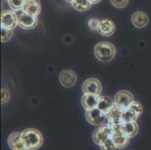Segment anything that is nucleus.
Listing matches in <instances>:
<instances>
[{
  "instance_id": "obj_29",
  "label": "nucleus",
  "mask_w": 151,
  "mask_h": 150,
  "mask_svg": "<svg viewBox=\"0 0 151 150\" xmlns=\"http://www.w3.org/2000/svg\"><path fill=\"white\" fill-rule=\"evenodd\" d=\"M65 2H68V3H71V2H72V1H73V0H65Z\"/></svg>"
},
{
  "instance_id": "obj_23",
  "label": "nucleus",
  "mask_w": 151,
  "mask_h": 150,
  "mask_svg": "<svg viewBox=\"0 0 151 150\" xmlns=\"http://www.w3.org/2000/svg\"><path fill=\"white\" fill-rule=\"evenodd\" d=\"M13 36V31L12 29H8L1 27V41L5 43L10 41Z\"/></svg>"
},
{
  "instance_id": "obj_21",
  "label": "nucleus",
  "mask_w": 151,
  "mask_h": 150,
  "mask_svg": "<svg viewBox=\"0 0 151 150\" xmlns=\"http://www.w3.org/2000/svg\"><path fill=\"white\" fill-rule=\"evenodd\" d=\"M26 4V0H9V5L12 11H23L24 5Z\"/></svg>"
},
{
  "instance_id": "obj_14",
  "label": "nucleus",
  "mask_w": 151,
  "mask_h": 150,
  "mask_svg": "<svg viewBox=\"0 0 151 150\" xmlns=\"http://www.w3.org/2000/svg\"><path fill=\"white\" fill-rule=\"evenodd\" d=\"M123 110L114 105L107 114V119L111 125H120L123 123Z\"/></svg>"
},
{
  "instance_id": "obj_19",
  "label": "nucleus",
  "mask_w": 151,
  "mask_h": 150,
  "mask_svg": "<svg viewBox=\"0 0 151 150\" xmlns=\"http://www.w3.org/2000/svg\"><path fill=\"white\" fill-rule=\"evenodd\" d=\"M71 4L75 10L81 12L89 10L93 5L89 0H73Z\"/></svg>"
},
{
  "instance_id": "obj_6",
  "label": "nucleus",
  "mask_w": 151,
  "mask_h": 150,
  "mask_svg": "<svg viewBox=\"0 0 151 150\" xmlns=\"http://www.w3.org/2000/svg\"><path fill=\"white\" fill-rule=\"evenodd\" d=\"M82 91L83 94L89 93L100 96L102 91V86L101 82L96 78H89L83 82L82 85Z\"/></svg>"
},
{
  "instance_id": "obj_13",
  "label": "nucleus",
  "mask_w": 151,
  "mask_h": 150,
  "mask_svg": "<svg viewBox=\"0 0 151 150\" xmlns=\"http://www.w3.org/2000/svg\"><path fill=\"white\" fill-rule=\"evenodd\" d=\"M100 96L93 94H83L81 98V104L83 107L86 111H90V110L96 108L98 105L99 101Z\"/></svg>"
},
{
  "instance_id": "obj_12",
  "label": "nucleus",
  "mask_w": 151,
  "mask_h": 150,
  "mask_svg": "<svg viewBox=\"0 0 151 150\" xmlns=\"http://www.w3.org/2000/svg\"><path fill=\"white\" fill-rule=\"evenodd\" d=\"M97 31L103 36H111L115 31L114 23L110 19H102L100 20Z\"/></svg>"
},
{
  "instance_id": "obj_2",
  "label": "nucleus",
  "mask_w": 151,
  "mask_h": 150,
  "mask_svg": "<svg viewBox=\"0 0 151 150\" xmlns=\"http://www.w3.org/2000/svg\"><path fill=\"white\" fill-rule=\"evenodd\" d=\"M22 139L29 150H36L43 144L42 133L35 128H27L22 132Z\"/></svg>"
},
{
  "instance_id": "obj_22",
  "label": "nucleus",
  "mask_w": 151,
  "mask_h": 150,
  "mask_svg": "<svg viewBox=\"0 0 151 150\" xmlns=\"http://www.w3.org/2000/svg\"><path fill=\"white\" fill-rule=\"evenodd\" d=\"M99 146L101 147V150H115L116 149L112 137L105 139L103 141H101Z\"/></svg>"
},
{
  "instance_id": "obj_25",
  "label": "nucleus",
  "mask_w": 151,
  "mask_h": 150,
  "mask_svg": "<svg viewBox=\"0 0 151 150\" xmlns=\"http://www.w3.org/2000/svg\"><path fill=\"white\" fill-rule=\"evenodd\" d=\"M129 0H111V4L116 8L121 9L127 6Z\"/></svg>"
},
{
  "instance_id": "obj_18",
  "label": "nucleus",
  "mask_w": 151,
  "mask_h": 150,
  "mask_svg": "<svg viewBox=\"0 0 151 150\" xmlns=\"http://www.w3.org/2000/svg\"><path fill=\"white\" fill-rule=\"evenodd\" d=\"M121 129L123 133L130 139L136 135L139 130L136 122H125L121 124Z\"/></svg>"
},
{
  "instance_id": "obj_1",
  "label": "nucleus",
  "mask_w": 151,
  "mask_h": 150,
  "mask_svg": "<svg viewBox=\"0 0 151 150\" xmlns=\"http://www.w3.org/2000/svg\"><path fill=\"white\" fill-rule=\"evenodd\" d=\"M116 50L115 47L108 41H101L94 48V54L101 62H109L115 57Z\"/></svg>"
},
{
  "instance_id": "obj_5",
  "label": "nucleus",
  "mask_w": 151,
  "mask_h": 150,
  "mask_svg": "<svg viewBox=\"0 0 151 150\" xmlns=\"http://www.w3.org/2000/svg\"><path fill=\"white\" fill-rule=\"evenodd\" d=\"M18 25L17 15L12 10H5L1 13V27L13 30Z\"/></svg>"
},
{
  "instance_id": "obj_3",
  "label": "nucleus",
  "mask_w": 151,
  "mask_h": 150,
  "mask_svg": "<svg viewBox=\"0 0 151 150\" xmlns=\"http://www.w3.org/2000/svg\"><path fill=\"white\" fill-rule=\"evenodd\" d=\"M112 138L116 149H122L128 146L130 138L123 132L120 125H112Z\"/></svg>"
},
{
  "instance_id": "obj_7",
  "label": "nucleus",
  "mask_w": 151,
  "mask_h": 150,
  "mask_svg": "<svg viewBox=\"0 0 151 150\" xmlns=\"http://www.w3.org/2000/svg\"><path fill=\"white\" fill-rule=\"evenodd\" d=\"M112 137V125L110 123L103 124L100 128L93 132V140L95 144L99 145L101 141Z\"/></svg>"
},
{
  "instance_id": "obj_28",
  "label": "nucleus",
  "mask_w": 151,
  "mask_h": 150,
  "mask_svg": "<svg viewBox=\"0 0 151 150\" xmlns=\"http://www.w3.org/2000/svg\"><path fill=\"white\" fill-rule=\"evenodd\" d=\"M92 4H97L99 2H100L101 0H89Z\"/></svg>"
},
{
  "instance_id": "obj_10",
  "label": "nucleus",
  "mask_w": 151,
  "mask_h": 150,
  "mask_svg": "<svg viewBox=\"0 0 151 150\" xmlns=\"http://www.w3.org/2000/svg\"><path fill=\"white\" fill-rule=\"evenodd\" d=\"M60 84L65 88L73 87L77 82V75L72 70L65 69L60 74Z\"/></svg>"
},
{
  "instance_id": "obj_4",
  "label": "nucleus",
  "mask_w": 151,
  "mask_h": 150,
  "mask_svg": "<svg viewBox=\"0 0 151 150\" xmlns=\"http://www.w3.org/2000/svg\"><path fill=\"white\" fill-rule=\"evenodd\" d=\"M134 101V96L127 90L119 91L114 96V105L122 110H126Z\"/></svg>"
},
{
  "instance_id": "obj_11",
  "label": "nucleus",
  "mask_w": 151,
  "mask_h": 150,
  "mask_svg": "<svg viewBox=\"0 0 151 150\" xmlns=\"http://www.w3.org/2000/svg\"><path fill=\"white\" fill-rule=\"evenodd\" d=\"M8 144L12 150H29L22 139V133L14 131L9 135Z\"/></svg>"
},
{
  "instance_id": "obj_24",
  "label": "nucleus",
  "mask_w": 151,
  "mask_h": 150,
  "mask_svg": "<svg viewBox=\"0 0 151 150\" xmlns=\"http://www.w3.org/2000/svg\"><path fill=\"white\" fill-rule=\"evenodd\" d=\"M137 119H138V118H137L135 116L133 115L131 112H129L128 110L127 109L123 110V123H125V122H136Z\"/></svg>"
},
{
  "instance_id": "obj_16",
  "label": "nucleus",
  "mask_w": 151,
  "mask_h": 150,
  "mask_svg": "<svg viewBox=\"0 0 151 150\" xmlns=\"http://www.w3.org/2000/svg\"><path fill=\"white\" fill-rule=\"evenodd\" d=\"M149 18L147 15L142 11H137L132 16V23L137 29H142L147 25Z\"/></svg>"
},
{
  "instance_id": "obj_8",
  "label": "nucleus",
  "mask_w": 151,
  "mask_h": 150,
  "mask_svg": "<svg viewBox=\"0 0 151 150\" xmlns=\"http://www.w3.org/2000/svg\"><path fill=\"white\" fill-rule=\"evenodd\" d=\"M85 116L89 123L96 126L103 125L107 119L106 114L99 111L97 107L90 111H86Z\"/></svg>"
},
{
  "instance_id": "obj_17",
  "label": "nucleus",
  "mask_w": 151,
  "mask_h": 150,
  "mask_svg": "<svg viewBox=\"0 0 151 150\" xmlns=\"http://www.w3.org/2000/svg\"><path fill=\"white\" fill-rule=\"evenodd\" d=\"M114 106V102L110 97L106 95L101 96L99 101L97 108L105 114H108L113 107Z\"/></svg>"
},
{
  "instance_id": "obj_9",
  "label": "nucleus",
  "mask_w": 151,
  "mask_h": 150,
  "mask_svg": "<svg viewBox=\"0 0 151 150\" xmlns=\"http://www.w3.org/2000/svg\"><path fill=\"white\" fill-rule=\"evenodd\" d=\"M17 20L18 25L23 29H32L38 24V19L36 17L32 16L24 11L17 15Z\"/></svg>"
},
{
  "instance_id": "obj_20",
  "label": "nucleus",
  "mask_w": 151,
  "mask_h": 150,
  "mask_svg": "<svg viewBox=\"0 0 151 150\" xmlns=\"http://www.w3.org/2000/svg\"><path fill=\"white\" fill-rule=\"evenodd\" d=\"M127 110H128L129 112H131L133 115L135 116L137 118L139 117L142 114L143 111H144L142 105H141L139 102H138V101H133V102L129 106Z\"/></svg>"
},
{
  "instance_id": "obj_26",
  "label": "nucleus",
  "mask_w": 151,
  "mask_h": 150,
  "mask_svg": "<svg viewBox=\"0 0 151 150\" xmlns=\"http://www.w3.org/2000/svg\"><path fill=\"white\" fill-rule=\"evenodd\" d=\"M100 20L97 18H90L88 20V27H90V29L97 30L98 29L99 25Z\"/></svg>"
},
{
  "instance_id": "obj_27",
  "label": "nucleus",
  "mask_w": 151,
  "mask_h": 150,
  "mask_svg": "<svg viewBox=\"0 0 151 150\" xmlns=\"http://www.w3.org/2000/svg\"><path fill=\"white\" fill-rule=\"evenodd\" d=\"M10 98V94L9 92L5 88H2L1 89V103L2 104H5L7 101H9Z\"/></svg>"
},
{
  "instance_id": "obj_15",
  "label": "nucleus",
  "mask_w": 151,
  "mask_h": 150,
  "mask_svg": "<svg viewBox=\"0 0 151 150\" xmlns=\"http://www.w3.org/2000/svg\"><path fill=\"white\" fill-rule=\"evenodd\" d=\"M41 10H42V6L39 0H26V4L23 11L32 16L37 17L40 14Z\"/></svg>"
}]
</instances>
